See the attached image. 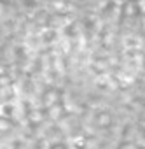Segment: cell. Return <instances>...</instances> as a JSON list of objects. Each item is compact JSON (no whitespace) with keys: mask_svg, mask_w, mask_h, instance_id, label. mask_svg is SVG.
I'll return each instance as SVG.
<instances>
[{"mask_svg":"<svg viewBox=\"0 0 145 149\" xmlns=\"http://www.w3.org/2000/svg\"><path fill=\"white\" fill-rule=\"evenodd\" d=\"M114 79H115V76H114ZM115 86H117V83H115ZM117 93H119V90H117ZM119 100H121V95H119ZM121 105H122V102H121ZM122 111H124V107H122ZM124 114H126V111H124ZM126 119H128V116H126ZM128 123H129V119H128ZM129 126H131V123H129ZM133 128V126H131ZM135 130V128H133Z\"/></svg>","mask_w":145,"mask_h":149,"instance_id":"cell-1","label":"cell"},{"mask_svg":"<svg viewBox=\"0 0 145 149\" xmlns=\"http://www.w3.org/2000/svg\"><path fill=\"white\" fill-rule=\"evenodd\" d=\"M126 79H128V74H126ZM128 83H129V81H128ZM129 88H131V86H129ZM131 91H133V90H131ZM133 95H135V93H133ZM138 105H140V104H138ZM140 109H142V107H140ZM142 111H143V109H142Z\"/></svg>","mask_w":145,"mask_h":149,"instance_id":"cell-2","label":"cell"}]
</instances>
